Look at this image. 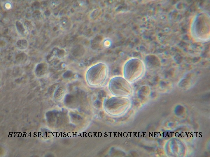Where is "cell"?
Here are the masks:
<instances>
[{
    "label": "cell",
    "instance_id": "1",
    "mask_svg": "<svg viewBox=\"0 0 210 157\" xmlns=\"http://www.w3.org/2000/svg\"><path fill=\"white\" fill-rule=\"evenodd\" d=\"M209 17L205 13H200L195 16L191 29L194 39L201 42L206 41L209 39Z\"/></svg>",
    "mask_w": 210,
    "mask_h": 157
},
{
    "label": "cell",
    "instance_id": "2",
    "mask_svg": "<svg viewBox=\"0 0 210 157\" xmlns=\"http://www.w3.org/2000/svg\"><path fill=\"white\" fill-rule=\"evenodd\" d=\"M146 68L143 62L137 58L127 60L122 68L123 76L131 83L140 79L144 76Z\"/></svg>",
    "mask_w": 210,
    "mask_h": 157
},
{
    "label": "cell",
    "instance_id": "3",
    "mask_svg": "<svg viewBox=\"0 0 210 157\" xmlns=\"http://www.w3.org/2000/svg\"><path fill=\"white\" fill-rule=\"evenodd\" d=\"M109 69L103 63L96 64L89 68L85 75L87 83L91 86L97 87L103 85L108 78Z\"/></svg>",
    "mask_w": 210,
    "mask_h": 157
},
{
    "label": "cell",
    "instance_id": "4",
    "mask_svg": "<svg viewBox=\"0 0 210 157\" xmlns=\"http://www.w3.org/2000/svg\"><path fill=\"white\" fill-rule=\"evenodd\" d=\"M108 87L113 94L120 97H129L133 91L131 83L123 76L112 77L108 82Z\"/></svg>",
    "mask_w": 210,
    "mask_h": 157
},
{
    "label": "cell",
    "instance_id": "5",
    "mask_svg": "<svg viewBox=\"0 0 210 157\" xmlns=\"http://www.w3.org/2000/svg\"><path fill=\"white\" fill-rule=\"evenodd\" d=\"M130 104L129 100L126 98L114 97L108 99L105 104V108L108 111H122L128 108Z\"/></svg>",
    "mask_w": 210,
    "mask_h": 157
},
{
    "label": "cell",
    "instance_id": "6",
    "mask_svg": "<svg viewBox=\"0 0 210 157\" xmlns=\"http://www.w3.org/2000/svg\"><path fill=\"white\" fill-rule=\"evenodd\" d=\"M17 28L19 33H22L24 32V29L22 24L19 22L16 23Z\"/></svg>",
    "mask_w": 210,
    "mask_h": 157
}]
</instances>
